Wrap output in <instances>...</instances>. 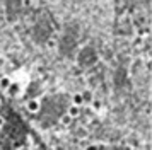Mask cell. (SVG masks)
Returning <instances> with one entry per match:
<instances>
[{
	"mask_svg": "<svg viewBox=\"0 0 152 150\" xmlns=\"http://www.w3.org/2000/svg\"><path fill=\"white\" fill-rule=\"evenodd\" d=\"M84 94H74V99H72V102H74V106H77V108H80L84 104Z\"/></svg>",
	"mask_w": 152,
	"mask_h": 150,
	"instance_id": "2",
	"label": "cell"
},
{
	"mask_svg": "<svg viewBox=\"0 0 152 150\" xmlns=\"http://www.w3.org/2000/svg\"><path fill=\"white\" fill-rule=\"evenodd\" d=\"M39 108H41V104H39V101H38V99H31V101L28 102V109L31 111V113H38V111H39Z\"/></svg>",
	"mask_w": 152,
	"mask_h": 150,
	"instance_id": "1",
	"label": "cell"
},
{
	"mask_svg": "<svg viewBox=\"0 0 152 150\" xmlns=\"http://www.w3.org/2000/svg\"><path fill=\"white\" fill-rule=\"evenodd\" d=\"M2 125H4V118H0V126H2Z\"/></svg>",
	"mask_w": 152,
	"mask_h": 150,
	"instance_id": "6",
	"label": "cell"
},
{
	"mask_svg": "<svg viewBox=\"0 0 152 150\" xmlns=\"http://www.w3.org/2000/svg\"><path fill=\"white\" fill-rule=\"evenodd\" d=\"M86 150H97V145H89Z\"/></svg>",
	"mask_w": 152,
	"mask_h": 150,
	"instance_id": "5",
	"label": "cell"
},
{
	"mask_svg": "<svg viewBox=\"0 0 152 150\" xmlns=\"http://www.w3.org/2000/svg\"><path fill=\"white\" fill-rule=\"evenodd\" d=\"M70 121H72V118H70L69 114H65V116H62V123H63V125H69Z\"/></svg>",
	"mask_w": 152,
	"mask_h": 150,
	"instance_id": "4",
	"label": "cell"
},
{
	"mask_svg": "<svg viewBox=\"0 0 152 150\" xmlns=\"http://www.w3.org/2000/svg\"><path fill=\"white\" fill-rule=\"evenodd\" d=\"M67 114H69L72 119H74V118H79V116H80V108H77V106H72V108L69 109V113H67Z\"/></svg>",
	"mask_w": 152,
	"mask_h": 150,
	"instance_id": "3",
	"label": "cell"
}]
</instances>
